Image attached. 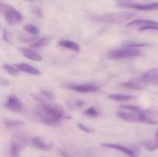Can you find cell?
I'll return each mask as SVG.
<instances>
[{
  "mask_svg": "<svg viewBox=\"0 0 158 157\" xmlns=\"http://www.w3.org/2000/svg\"><path fill=\"white\" fill-rule=\"evenodd\" d=\"M0 13L4 15L6 22L10 26L18 24L23 19L22 14L10 5L0 3Z\"/></svg>",
  "mask_w": 158,
  "mask_h": 157,
  "instance_id": "5",
  "label": "cell"
},
{
  "mask_svg": "<svg viewBox=\"0 0 158 157\" xmlns=\"http://www.w3.org/2000/svg\"><path fill=\"white\" fill-rule=\"evenodd\" d=\"M78 127L79 129H81V130H83V132H86V133H93V132H94V130L93 129H91V128H89L87 127L86 126H84L83 124H82V123H78Z\"/></svg>",
  "mask_w": 158,
  "mask_h": 157,
  "instance_id": "26",
  "label": "cell"
},
{
  "mask_svg": "<svg viewBox=\"0 0 158 157\" xmlns=\"http://www.w3.org/2000/svg\"><path fill=\"white\" fill-rule=\"evenodd\" d=\"M32 142L35 147L40 149H42V150L49 151L53 148L52 144L47 143L46 140H44L41 137H34V138L32 139Z\"/></svg>",
  "mask_w": 158,
  "mask_h": 157,
  "instance_id": "14",
  "label": "cell"
},
{
  "mask_svg": "<svg viewBox=\"0 0 158 157\" xmlns=\"http://www.w3.org/2000/svg\"><path fill=\"white\" fill-rule=\"evenodd\" d=\"M148 44L146 43H141V42H127L123 44V47H129V48H139L144 47V46H148Z\"/></svg>",
  "mask_w": 158,
  "mask_h": 157,
  "instance_id": "20",
  "label": "cell"
},
{
  "mask_svg": "<svg viewBox=\"0 0 158 157\" xmlns=\"http://www.w3.org/2000/svg\"><path fill=\"white\" fill-rule=\"evenodd\" d=\"M5 107L12 112H21L23 110V105L21 100L16 95H10L6 100Z\"/></svg>",
  "mask_w": 158,
  "mask_h": 157,
  "instance_id": "8",
  "label": "cell"
},
{
  "mask_svg": "<svg viewBox=\"0 0 158 157\" xmlns=\"http://www.w3.org/2000/svg\"><path fill=\"white\" fill-rule=\"evenodd\" d=\"M83 114L87 117L94 118V117H97V115H99V112L94 106H91V107L88 108V109L83 112Z\"/></svg>",
  "mask_w": 158,
  "mask_h": 157,
  "instance_id": "21",
  "label": "cell"
},
{
  "mask_svg": "<svg viewBox=\"0 0 158 157\" xmlns=\"http://www.w3.org/2000/svg\"><path fill=\"white\" fill-rule=\"evenodd\" d=\"M14 66H15L19 71L26 72V73L27 74H30V75H41V72H40L38 69L30 66V65L27 64V63H18V64H15Z\"/></svg>",
  "mask_w": 158,
  "mask_h": 157,
  "instance_id": "13",
  "label": "cell"
},
{
  "mask_svg": "<svg viewBox=\"0 0 158 157\" xmlns=\"http://www.w3.org/2000/svg\"><path fill=\"white\" fill-rule=\"evenodd\" d=\"M150 30L158 31V22H156L154 24L148 25V26H140V27L139 28V31H140V32H144V31Z\"/></svg>",
  "mask_w": 158,
  "mask_h": 157,
  "instance_id": "22",
  "label": "cell"
},
{
  "mask_svg": "<svg viewBox=\"0 0 158 157\" xmlns=\"http://www.w3.org/2000/svg\"><path fill=\"white\" fill-rule=\"evenodd\" d=\"M52 40V36H46L43 37V38H40V39L36 40V41L33 42L29 45V47L31 48H41L44 47V46H48L51 43Z\"/></svg>",
  "mask_w": 158,
  "mask_h": 157,
  "instance_id": "17",
  "label": "cell"
},
{
  "mask_svg": "<svg viewBox=\"0 0 158 157\" xmlns=\"http://www.w3.org/2000/svg\"><path fill=\"white\" fill-rule=\"evenodd\" d=\"M58 45L60 46H61V47L64 48V49H69V50L73 51V52H78L80 50V47L79 46V44H77L75 42L71 41V40H60L58 42Z\"/></svg>",
  "mask_w": 158,
  "mask_h": 157,
  "instance_id": "15",
  "label": "cell"
},
{
  "mask_svg": "<svg viewBox=\"0 0 158 157\" xmlns=\"http://www.w3.org/2000/svg\"><path fill=\"white\" fill-rule=\"evenodd\" d=\"M108 98L110 99H112L114 101L117 102H127L130 100H133L136 99L135 95H126V94H120V93H115V94H110L108 95Z\"/></svg>",
  "mask_w": 158,
  "mask_h": 157,
  "instance_id": "16",
  "label": "cell"
},
{
  "mask_svg": "<svg viewBox=\"0 0 158 157\" xmlns=\"http://www.w3.org/2000/svg\"><path fill=\"white\" fill-rule=\"evenodd\" d=\"M140 75L148 86H158V68L150 69Z\"/></svg>",
  "mask_w": 158,
  "mask_h": 157,
  "instance_id": "9",
  "label": "cell"
},
{
  "mask_svg": "<svg viewBox=\"0 0 158 157\" xmlns=\"http://www.w3.org/2000/svg\"><path fill=\"white\" fill-rule=\"evenodd\" d=\"M2 69L5 71H6L8 72V74H9L10 75H12V76H17V75H19L20 71L14 65L4 64L2 66Z\"/></svg>",
  "mask_w": 158,
  "mask_h": 157,
  "instance_id": "18",
  "label": "cell"
},
{
  "mask_svg": "<svg viewBox=\"0 0 158 157\" xmlns=\"http://www.w3.org/2000/svg\"><path fill=\"white\" fill-rule=\"evenodd\" d=\"M6 125L7 126H15L18 125H23L24 123L22 121H18V120H13V119H8L5 122Z\"/></svg>",
  "mask_w": 158,
  "mask_h": 157,
  "instance_id": "25",
  "label": "cell"
},
{
  "mask_svg": "<svg viewBox=\"0 0 158 157\" xmlns=\"http://www.w3.org/2000/svg\"><path fill=\"white\" fill-rule=\"evenodd\" d=\"M37 120L50 126H57L65 118L64 109L57 103H47L41 102L34 110Z\"/></svg>",
  "mask_w": 158,
  "mask_h": 157,
  "instance_id": "1",
  "label": "cell"
},
{
  "mask_svg": "<svg viewBox=\"0 0 158 157\" xmlns=\"http://www.w3.org/2000/svg\"><path fill=\"white\" fill-rule=\"evenodd\" d=\"M73 91L81 93H87V92H94L100 89V86L95 83H83V84L73 85L69 87Z\"/></svg>",
  "mask_w": 158,
  "mask_h": 157,
  "instance_id": "10",
  "label": "cell"
},
{
  "mask_svg": "<svg viewBox=\"0 0 158 157\" xmlns=\"http://www.w3.org/2000/svg\"><path fill=\"white\" fill-rule=\"evenodd\" d=\"M121 86L128 89L141 91L146 89L148 85L145 83L144 80L143 79L141 75H140V76L133 78L128 81L125 82V83H123L121 84Z\"/></svg>",
  "mask_w": 158,
  "mask_h": 157,
  "instance_id": "6",
  "label": "cell"
},
{
  "mask_svg": "<svg viewBox=\"0 0 158 157\" xmlns=\"http://www.w3.org/2000/svg\"><path fill=\"white\" fill-rule=\"evenodd\" d=\"M10 152L11 155L13 157H17V155H19V146L15 142H12V144H11Z\"/></svg>",
  "mask_w": 158,
  "mask_h": 157,
  "instance_id": "24",
  "label": "cell"
},
{
  "mask_svg": "<svg viewBox=\"0 0 158 157\" xmlns=\"http://www.w3.org/2000/svg\"><path fill=\"white\" fill-rule=\"evenodd\" d=\"M119 1H127V0H119Z\"/></svg>",
  "mask_w": 158,
  "mask_h": 157,
  "instance_id": "30",
  "label": "cell"
},
{
  "mask_svg": "<svg viewBox=\"0 0 158 157\" xmlns=\"http://www.w3.org/2000/svg\"><path fill=\"white\" fill-rule=\"evenodd\" d=\"M141 54V51L137 48L123 47L121 49L111 50L110 52H108L107 58L109 59L113 60L123 59V58H130L140 56Z\"/></svg>",
  "mask_w": 158,
  "mask_h": 157,
  "instance_id": "4",
  "label": "cell"
},
{
  "mask_svg": "<svg viewBox=\"0 0 158 157\" xmlns=\"http://www.w3.org/2000/svg\"><path fill=\"white\" fill-rule=\"evenodd\" d=\"M101 145L103 146H104V147L110 148V149L120 151V152H123V153L128 155L129 157H138V155L136 153V152H134L132 149H129V148L126 147V146H122V145L115 144V143H102Z\"/></svg>",
  "mask_w": 158,
  "mask_h": 157,
  "instance_id": "11",
  "label": "cell"
},
{
  "mask_svg": "<svg viewBox=\"0 0 158 157\" xmlns=\"http://www.w3.org/2000/svg\"><path fill=\"white\" fill-rule=\"evenodd\" d=\"M118 6H120V7L137 9V10L140 11L158 10V2L148 3V4H136V3L123 2L118 4Z\"/></svg>",
  "mask_w": 158,
  "mask_h": 157,
  "instance_id": "7",
  "label": "cell"
},
{
  "mask_svg": "<svg viewBox=\"0 0 158 157\" xmlns=\"http://www.w3.org/2000/svg\"><path fill=\"white\" fill-rule=\"evenodd\" d=\"M136 15L137 13L132 11H120L96 16L94 19L102 24H120L134 18Z\"/></svg>",
  "mask_w": 158,
  "mask_h": 157,
  "instance_id": "3",
  "label": "cell"
},
{
  "mask_svg": "<svg viewBox=\"0 0 158 157\" xmlns=\"http://www.w3.org/2000/svg\"><path fill=\"white\" fill-rule=\"evenodd\" d=\"M42 94H43L45 97H46V98L49 99H50V100L53 99L54 96H55V95H54L53 92H51V91L43 90V91H42Z\"/></svg>",
  "mask_w": 158,
  "mask_h": 157,
  "instance_id": "27",
  "label": "cell"
},
{
  "mask_svg": "<svg viewBox=\"0 0 158 157\" xmlns=\"http://www.w3.org/2000/svg\"><path fill=\"white\" fill-rule=\"evenodd\" d=\"M19 51L26 58L29 59L35 62L43 61V56L33 49H29V48H20Z\"/></svg>",
  "mask_w": 158,
  "mask_h": 157,
  "instance_id": "12",
  "label": "cell"
},
{
  "mask_svg": "<svg viewBox=\"0 0 158 157\" xmlns=\"http://www.w3.org/2000/svg\"><path fill=\"white\" fill-rule=\"evenodd\" d=\"M26 1H29V2H32L33 0H26Z\"/></svg>",
  "mask_w": 158,
  "mask_h": 157,
  "instance_id": "29",
  "label": "cell"
},
{
  "mask_svg": "<svg viewBox=\"0 0 158 157\" xmlns=\"http://www.w3.org/2000/svg\"><path fill=\"white\" fill-rule=\"evenodd\" d=\"M23 29H24V30L26 31V32L31 34V35H34V36H36V35H39V33H40V29H39V28L32 24L25 25Z\"/></svg>",
  "mask_w": 158,
  "mask_h": 157,
  "instance_id": "19",
  "label": "cell"
},
{
  "mask_svg": "<svg viewBox=\"0 0 158 157\" xmlns=\"http://www.w3.org/2000/svg\"><path fill=\"white\" fill-rule=\"evenodd\" d=\"M9 83V82L8 81L6 78H2V77H0V86H8Z\"/></svg>",
  "mask_w": 158,
  "mask_h": 157,
  "instance_id": "28",
  "label": "cell"
},
{
  "mask_svg": "<svg viewBox=\"0 0 158 157\" xmlns=\"http://www.w3.org/2000/svg\"><path fill=\"white\" fill-rule=\"evenodd\" d=\"M117 115L120 119L130 123H147L149 124H158L157 120L151 118L149 111L143 110L137 106L125 105L120 106L117 112Z\"/></svg>",
  "mask_w": 158,
  "mask_h": 157,
  "instance_id": "2",
  "label": "cell"
},
{
  "mask_svg": "<svg viewBox=\"0 0 158 157\" xmlns=\"http://www.w3.org/2000/svg\"><path fill=\"white\" fill-rule=\"evenodd\" d=\"M147 147L149 150H156L158 148V130L155 135V138H154V141L151 142L148 145H147Z\"/></svg>",
  "mask_w": 158,
  "mask_h": 157,
  "instance_id": "23",
  "label": "cell"
}]
</instances>
